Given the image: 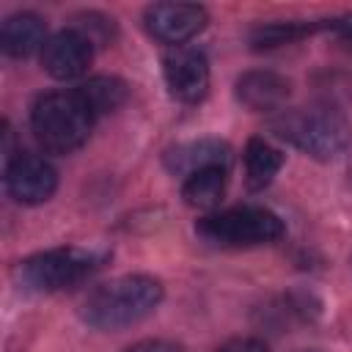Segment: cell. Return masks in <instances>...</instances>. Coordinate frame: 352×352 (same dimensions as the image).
<instances>
[{"label":"cell","instance_id":"cell-6","mask_svg":"<svg viewBox=\"0 0 352 352\" xmlns=\"http://www.w3.org/2000/svg\"><path fill=\"white\" fill-rule=\"evenodd\" d=\"M58 187V173L55 168L36 157V154H19L8 162L6 168V190L16 204H44Z\"/></svg>","mask_w":352,"mask_h":352},{"label":"cell","instance_id":"cell-9","mask_svg":"<svg viewBox=\"0 0 352 352\" xmlns=\"http://www.w3.org/2000/svg\"><path fill=\"white\" fill-rule=\"evenodd\" d=\"M165 82L179 102H198L209 91V63L198 50H176L165 58Z\"/></svg>","mask_w":352,"mask_h":352},{"label":"cell","instance_id":"cell-2","mask_svg":"<svg viewBox=\"0 0 352 352\" xmlns=\"http://www.w3.org/2000/svg\"><path fill=\"white\" fill-rule=\"evenodd\" d=\"M94 118L96 116L77 91H55V94H44L33 104L30 124L36 140L47 151L69 154L88 140Z\"/></svg>","mask_w":352,"mask_h":352},{"label":"cell","instance_id":"cell-17","mask_svg":"<svg viewBox=\"0 0 352 352\" xmlns=\"http://www.w3.org/2000/svg\"><path fill=\"white\" fill-rule=\"evenodd\" d=\"M217 352H270L261 341H253V338H236V341H228L226 346H220Z\"/></svg>","mask_w":352,"mask_h":352},{"label":"cell","instance_id":"cell-15","mask_svg":"<svg viewBox=\"0 0 352 352\" xmlns=\"http://www.w3.org/2000/svg\"><path fill=\"white\" fill-rule=\"evenodd\" d=\"M77 94L82 96V102L91 107L94 116L118 110L126 99V85L118 77H94L88 82H82L77 88Z\"/></svg>","mask_w":352,"mask_h":352},{"label":"cell","instance_id":"cell-11","mask_svg":"<svg viewBox=\"0 0 352 352\" xmlns=\"http://www.w3.org/2000/svg\"><path fill=\"white\" fill-rule=\"evenodd\" d=\"M236 96L250 110H278L289 96V82L275 72H248L236 80Z\"/></svg>","mask_w":352,"mask_h":352},{"label":"cell","instance_id":"cell-1","mask_svg":"<svg viewBox=\"0 0 352 352\" xmlns=\"http://www.w3.org/2000/svg\"><path fill=\"white\" fill-rule=\"evenodd\" d=\"M162 300V283L148 275H124L102 283L82 302V319L96 330H121L138 324Z\"/></svg>","mask_w":352,"mask_h":352},{"label":"cell","instance_id":"cell-7","mask_svg":"<svg viewBox=\"0 0 352 352\" xmlns=\"http://www.w3.org/2000/svg\"><path fill=\"white\" fill-rule=\"evenodd\" d=\"M206 25V11L190 3H157L146 11V28L165 44H184Z\"/></svg>","mask_w":352,"mask_h":352},{"label":"cell","instance_id":"cell-4","mask_svg":"<svg viewBox=\"0 0 352 352\" xmlns=\"http://www.w3.org/2000/svg\"><path fill=\"white\" fill-rule=\"evenodd\" d=\"M102 261L104 253L94 248H55L22 261L19 280L30 292H60L85 280Z\"/></svg>","mask_w":352,"mask_h":352},{"label":"cell","instance_id":"cell-8","mask_svg":"<svg viewBox=\"0 0 352 352\" xmlns=\"http://www.w3.org/2000/svg\"><path fill=\"white\" fill-rule=\"evenodd\" d=\"M94 58V44L80 30H60L52 38H47L41 50V66L55 80H72L80 77Z\"/></svg>","mask_w":352,"mask_h":352},{"label":"cell","instance_id":"cell-12","mask_svg":"<svg viewBox=\"0 0 352 352\" xmlns=\"http://www.w3.org/2000/svg\"><path fill=\"white\" fill-rule=\"evenodd\" d=\"M0 44L14 58H28L36 50H44V22L36 14H14L3 22Z\"/></svg>","mask_w":352,"mask_h":352},{"label":"cell","instance_id":"cell-16","mask_svg":"<svg viewBox=\"0 0 352 352\" xmlns=\"http://www.w3.org/2000/svg\"><path fill=\"white\" fill-rule=\"evenodd\" d=\"M314 25H300V22H275V25H267V28H258L253 33V44L258 50H270V47H280V44H289L305 33H311Z\"/></svg>","mask_w":352,"mask_h":352},{"label":"cell","instance_id":"cell-14","mask_svg":"<svg viewBox=\"0 0 352 352\" xmlns=\"http://www.w3.org/2000/svg\"><path fill=\"white\" fill-rule=\"evenodd\" d=\"M226 192V168H206V170H198L192 176L184 179L182 184V195L190 206H198V209H212L220 204Z\"/></svg>","mask_w":352,"mask_h":352},{"label":"cell","instance_id":"cell-13","mask_svg":"<svg viewBox=\"0 0 352 352\" xmlns=\"http://www.w3.org/2000/svg\"><path fill=\"white\" fill-rule=\"evenodd\" d=\"M280 165H283V154L272 143H267L261 138L248 140V148H245V173H248V187L250 190L267 187L275 179V173L280 170Z\"/></svg>","mask_w":352,"mask_h":352},{"label":"cell","instance_id":"cell-3","mask_svg":"<svg viewBox=\"0 0 352 352\" xmlns=\"http://www.w3.org/2000/svg\"><path fill=\"white\" fill-rule=\"evenodd\" d=\"M272 129L278 138L289 140L292 146H297L300 151L316 160L338 157L352 140L349 121L333 107H308V110L280 113L272 121Z\"/></svg>","mask_w":352,"mask_h":352},{"label":"cell","instance_id":"cell-5","mask_svg":"<svg viewBox=\"0 0 352 352\" xmlns=\"http://www.w3.org/2000/svg\"><path fill=\"white\" fill-rule=\"evenodd\" d=\"M198 236L223 248H253L275 242L283 234V223L275 212L261 206H236L214 212L195 226Z\"/></svg>","mask_w":352,"mask_h":352},{"label":"cell","instance_id":"cell-18","mask_svg":"<svg viewBox=\"0 0 352 352\" xmlns=\"http://www.w3.org/2000/svg\"><path fill=\"white\" fill-rule=\"evenodd\" d=\"M129 352H182V349L176 344H170V341H140Z\"/></svg>","mask_w":352,"mask_h":352},{"label":"cell","instance_id":"cell-10","mask_svg":"<svg viewBox=\"0 0 352 352\" xmlns=\"http://www.w3.org/2000/svg\"><path fill=\"white\" fill-rule=\"evenodd\" d=\"M228 162H231V148L223 140H214V138L179 143V146L165 151L168 170L182 176V179H187L198 170H206V168H228Z\"/></svg>","mask_w":352,"mask_h":352}]
</instances>
